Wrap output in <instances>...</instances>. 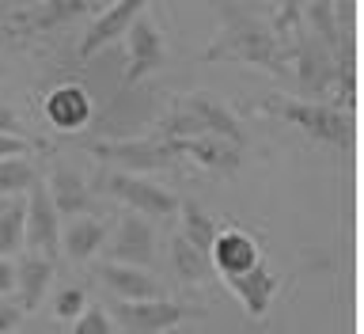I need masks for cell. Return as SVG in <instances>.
<instances>
[{
	"instance_id": "obj_31",
	"label": "cell",
	"mask_w": 364,
	"mask_h": 334,
	"mask_svg": "<svg viewBox=\"0 0 364 334\" xmlns=\"http://www.w3.org/2000/svg\"><path fill=\"white\" fill-rule=\"evenodd\" d=\"M4 156H27V141H23V137L0 133V160H4Z\"/></svg>"
},
{
	"instance_id": "obj_19",
	"label": "cell",
	"mask_w": 364,
	"mask_h": 334,
	"mask_svg": "<svg viewBox=\"0 0 364 334\" xmlns=\"http://www.w3.org/2000/svg\"><path fill=\"white\" fill-rule=\"evenodd\" d=\"M102 244H107V224H102L99 216H87V213L68 216L65 236H61V247H65L68 262L84 266L87 259H95L99 251H102Z\"/></svg>"
},
{
	"instance_id": "obj_12",
	"label": "cell",
	"mask_w": 364,
	"mask_h": 334,
	"mask_svg": "<svg viewBox=\"0 0 364 334\" xmlns=\"http://www.w3.org/2000/svg\"><path fill=\"white\" fill-rule=\"evenodd\" d=\"M129 38V68H125V84H141L148 73L164 65V34L148 16H136L133 27L125 31Z\"/></svg>"
},
{
	"instance_id": "obj_8",
	"label": "cell",
	"mask_w": 364,
	"mask_h": 334,
	"mask_svg": "<svg viewBox=\"0 0 364 334\" xmlns=\"http://www.w3.org/2000/svg\"><path fill=\"white\" fill-rule=\"evenodd\" d=\"M23 247L31 255L57 262L61 259V213L46 190V182H34L27 198V221H23Z\"/></svg>"
},
{
	"instance_id": "obj_28",
	"label": "cell",
	"mask_w": 364,
	"mask_h": 334,
	"mask_svg": "<svg viewBox=\"0 0 364 334\" xmlns=\"http://www.w3.org/2000/svg\"><path fill=\"white\" fill-rule=\"evenodd\" d=\"M23 308H19V301L16 296H0V334H11L19 323H23Z\"/></svg>"
},
{
	"instance_id": "obj_25",
	"label": "cell",
	"mask_w": 364,
	"mask_h": 334,
	"mask_svg": "<svg viewBox=\"0 0 364 334\" xmlns=\"http://www.w3.org/2000/svg\"><path fill=\"white\" fill-rule=\"evenodd\" d=\"M38 182V171L27 156H4L0 160V198H19L31 194V187Z\"/></svg>"
},
{
	"instance_id": "obj_10",
	"label": "cell",
	"mask_w": 364,
	"mask_h": 334,
	"mask_svg": "<svg viewBox=\"0 0 364 334\" xmlns=\"http://www.w3.org/2000/svg\"><path fill=\"white\" fill-rule=\"evenodd\" d=\"M156 251V228L152 216L125 209L118 221V232H114L110 244V262H125V266H148Z\"/></svg>"
},
{
	"instance_id": "obj_22",
	"label": "cell",
	"mask_w": 364,
	"mask_h": 334,
	"mask_svg": "<svg viewBox=\"0 0 364 334\" xmlns=\"http://www.w3.org/2000/svg\"><path fill=\"white\" fill-rule=\"evenodd\" d=\"M178 213H182L178 236H182V239H190V244L198 247V251H205V255H209L213 239H216V232H220V221H216L213 213H205L198 202H182V205H178Z\"/></svg>"
},
{
	"instance_id": "obj_18",
	"label": "cell",
	"mask_w": 364,
	"mask_h": 334,
	"mask_svg": "<svg viewBox=\"0 0 364 334\" xmlns=\"http://www.w3.org/2000/svg\"><path fill=\"white\" fill-rule=\"evenodd\" d=\"M53 273H57V262L50 259H42V255H31L27 251V259H19L16 262V301L23 312H38L42 301H46V289L53 285Z\"/></svg>"
},
{
	"instance_id": "obj_5",
	"label": "cell",
	"mask_w": 364,
	"mask_h": 334,
	"mask_svg": "<svg viewBox=\"0 0 364 334\" xmlns=\"http://www.w3.org/2000/svg\"><path fill=\"white\" fill-rule=\"evenodd\" d=\"M190 315H198V308L175 304V301H114L110 304V319L122 334H167L182 327Z\"/></svg>"
},
{
	"instance_id": "obj_32",
	"label": "cell",
	"mask_w": 364,
	"mask_h": 334,
	"mask_svg": "<svg viewBox=\"0 0 364 334\" xmlns=\"http://www.w3.org/2000/svg\"><path fill=\"white\" fill-rule=\"evenodd\" d=\"M23 334H57L53 327H31V330H23Z\"/></svg>"
},
{
	"instance_id": "obj_30",
	"label": "cell",
	"mask_w": 364,
	"mask_h": 334,
	"mask_svg": "<svg viewBox=\"0 0 364 334\" xmlns=\"http://www.w3.org/2000/svg\"><path fill=\"white\" fill-rule=\"evenodd\" d=\"M11 293H16V262L0 259V296H11Z\"/></svg>"
},
{
	"instance_id": "obj_3",
	"label": "cell",
	"mask_w": 364,
	"mask_h": 334,
	"mask_svg": "<svg viewBox=\"0 0 364 334\" xmlns=\"http://www.w3.org/2000/svg\"><path fill=\"white\" fill-rule=\"evenodd\" d=\"M262 114H273V118L296 125L307 137H315L318 145L330 148H349L353 137H357V118L349 110L334 107V103H315V99H292V95H269L258 103Z\"/></svg>"
},
{
	"instance_id": "obj_1",
	"label": "cell",
	"mask_w": 364,
	"mask_h": 334,
	"mask_svg": "<svg viewBox=\"0 0 364 334\" xmlns=\"http://www.w3.org/2000/svg\"><path fill=\"white\" fill-rule=\"evenodd\" d=\"M205 61H243V65L269 68L273 76H292L289 50L277 42V34L255 16H239L232 4L224 8V27L205 50Z\"/></svg>"
},
{
	"instance_id": "obj_11",
	"label": "cell",
	"mask_w": 364,
	"mask_h": 334,
	"mask_svg": "<svg viewBox=\"0 0 364 334\" xmlns=\"http://www.w3.org/2000/svg\"><path fill=\"white\" fill-rule=\"evenodd\" d=\"M144 8H148V0H114L102 16H95L91 31L84 34V42H80V61H91L99 50H107L110 42H118L122 34L133 27V19L144 16Z\"/></svg>"
},
{
	"instance_id": "obj_21",
	"label": "cell",
	"mask_w": 364,
	"mask_h": 334,
	"mask_svg": "<svg viewBox=\"0 0 364 334\" xmlns=\"http://www.w3.org/2000/svg\"><path fill=\"white\" fill-rule=\"evenodd\" d=\"M171 270H175V278L186 281V285H201V281L213 278L209 255L198 251L190 239H182L178 232H175V239H171Z\"/></svg>"
},
{
	"instance_id": "obj_27",
	"label": "cell",
	"mask_w": 364,
	"mask_h": 334,
	"mask_svg": "<svg viewBox=\"0 0 364 334\" xmlns=\"http://www.w3.org/2000/svg\"><path fill=\"white\" fill-rule=\"evenodd\" d=\"M87 308V293L76 289V285H65V289H57V301H53V315L68 323V319H76L80 312Z\"/></svg>"
},
{
	"instance_id": "obj_7",
	"label": "cell",
	"mask_w": 364,
	"mask_h": 334,
	"mask_svg": "<svg viewBox=\"0 0 364 334\" xmlns=\"http://www.w3.org/2000/svg\"><path fill=\"white\" fill-rule=\"evenodd\" d=\"M102 187L107 194H114L118 202H125L133 213H144L152 221H164V216H175L182 198H175L167 187H159L148 175H129V171H107L102 175Z\"/></svg>"
},
{
	"instance_id": "obj_4",
	"label": "cell",
	"mask_w": 364,
	"mask_h": 334,
	"mask_svg": "<svg viewBox=\"0 0 364 334\" xmlns=\"http://www.w3.org/2000/svg\"><path fill=\"white\" fill-rule=\"evenodd\" d=\"M87 152L102 160L114 171H129V175H144V171H171L178 167V152L171 141L159 137H133V141H91Z\"/></svg>"
},
{
	"instance_id": "obj_15",
	"label": "cell",
	"mask_w": 364,
	"mask_h": 334,
	"mask_svg": "<svg viewBox=\"0 0 364 334\" xmlns=\"http://www.w3.org/2000/svg\"><path fill=\"white\" fill-rule=\"evenodd\" d=\"M224 285L239 296V304L247 308V315L250 319H266L269 312V304H273V296H277V273H273L269 266H250L243 273H232V278H224Z\"/></svg>"
},
{
	"instance_id": "obj_23",
	"label": "cell",
	"mask_w": 364,
	"mask_h": 334,
	"mask_svg": "<svg viewBox=\"0 0 364 334\" xmlns=\"http://www.w3.org/2000/svg\"><path fill=\"white\" fill-rule=\"evenodd\" d=\"M304 16H307L304 31H311L330 53H338L341 46H357V42H341V31H338V19H334V0H311V4L304 8Z\"/></svg>"
},
{
	"instance_id": "obj_9",
	"label": "cell",
	"mask_w": 364,
	"mask_h": 334,
	"mask_svg": "<svg viewBox=\"0 0 364 334\" xmlns=\"http://www.w3.org/2000/svg\"><path fill=\"white\" fill-rule=\"evenodd\" d=\"M84 11H87V0H42V4L11 11L0 31H4L8 38L23 42V38H34V34H46V31L61 27V23L84 16Z\"/></svg>"
},
{
	"instance_id": "obj_17",
	"label": "cell",
	"mask_w": 364,
	"mask_h": 334,
	"mask_svg": "<svg viewBox=\"0 0 364 334\" xmlns=\"http://www.w3.org/2000/svg\"><path fill=\"white\" fill-rule=\"evenodd\" d=\"M99 281L114 293V301H156V296H164V285H159L144 266L102 262V266H99Z\"/></svg>"
},
{
	"instance_id": "obj_35",
	"label": "cell",
	"mask_w": 364,
	"mask_h": 334,
	"mask_svg": "<svg viewBox=\"0 0 364 334\" xmlns=\"http://www.w3.org/2000/svg\"><path fill=\"white\" fill-rule=\"evenodd\" d=\"M239 4H247V0H239Z\"/></svg>"
},
{
	"instance_id": "obj_20",
	"label": "cell",
	"mask_w": 364,
	"mask_h": 334,
	"mask_svg": "<svg viewBox=\"0 0 364 334\" xmlns=\"http://www.w3.org/2000/svg\"><path fill=\"white\" fill-rule=\"evenodd\" d=\"M46 190H50V198H53V205H57V213H61V216H80V213L91 209V187L84 182V175H76L68 164L53 167Z\"/></svg>"
},
{
	"instance_id": "obj_36",
	"label": "cell",
	"mask_w": 364,
	"mask_h": 334,
	"mask_svg": "<svg viewBox=\"0 0 364 334\" xmlns=\"http://www.w3.org/2000/svg\"><path fill=\"white\" fill-rule=\"evenodd\" d=\"M273 4H277V0H273Z\"/></svg>"
},
{
	"instance_id": "obj_24",
	"label": "cell",
	"mask_w": 364,
	"mask_h": 334,
	"mask_svg": "<svg viewBox=\"0 0 364 334\" xmlns=\"http://www.w3.org/2000/svg\"><path fill=\"white\" fill-rule=\"evenodd\" d=\"M23 221H27V202L23 198L0 202V259H11L23 251Z\"/></svg>"
},
{
	"instance_id": "obj_14",
	"label": "cell",
	"mask_w": 364,
	"mask_h": 334,
	"mask_svg": "<svg viewBox=\"0 0 364 334\" xmlns=\"http://www.w3.org/2000/svg\"><path fill=\"white\" fill-rule=\"evenodd\" d=\"M209 262H213V270H220V278H232V273L258 266L262 255L250 232H243V228H220L209 247Z\"/></svg>"
},
{
	"instance_id": "obj_13",
	"label": "cell",
	"mask_w": 364,
	"mask_h": 334,
	"mask_svg": "<svg viewBox=\"0 0 364 334\" xmlns=\"http://www.w3.org/2000/svg\"><path fill=\"white\" fill-rule=\"evenodd\" d=\"M178 156L193 160L205 171H216V175H235L243 167V148L224 141V137H182V141H171Z\"/></svg>"
},
{
	"instance_id": "obj_16",
	"label": "cell",
	"mask_w": 364,
	"mask_h": 334,
	"mask_svg": "<svg viewBox=\"0 0 364 334\" xmlns=\"http://www.w3.org/2000/svg\"><path fill=\"white\" fill-rule=\"evenodd\" d=\"M91 110H95V103H91V95L80 84H61L46 95V118H50V125L61 133L84 130L91 122Z\"/></svg>"
},
{
	"instance_id": "obj_6",
	"label": "cell",
	"mask_w": 364,
	"mask_h": 334,
	"mask_svg": "<svg viewBox=\"0 0 364 334\" xmlns=\"http://www.w3.org/2000/svg\"><path fill=\"white\" fill-rule=\"evenodd\" d=\"M289 61H296V80H300V99L326 103L330 88H334V53L315 38L311 31H296V38L289 42Z\"/></svg>"
},
{
	"instance_id": "obj_2",
	"label": "cell",
	"mask_w": 364,
	"mask_h": 334,
	"mask_svg": "<svg viewBox=\"0 0 364 334\" xmlns=\"http://www.w3.org/2000/svg\"><path fill=\"white\" fill-rule=\"evenodd\" d=\"M224 137L243 148V125L232 114V107H224L220 99L205 95V91H190V95H178L167 107V114L156 122V137L159 141H182V137Z\"/></svg>"
},
{
	"instance_id": "obj_29",
	"label": "cell",
	"mask_w": 364,
	"mask_h": 334,
	"mask_svg": "<svg viewBox=\"0 0 364 334\" xmlns=\"http://www.w3.org/2000/svg\"><path fill=\"white\" fill-rule=\"evenodd\" d=\"M0 133H8V137H19L23 133V122H19V114L8 107V103H0Z\"/></svg>"
},
{
	"instance_id": "obj_33",
	"label": "cell",
	"mask_w": 364,
	"mask_h": 334,
	"mask_svg": "<svg viewBox=\"0 0 364 334\" xmlns=\"http://www.w3.org/2000/svg\"><path fill=\"white\" fill-rule=\"evenodd\" d=\"M31 4H42V0H31Z\"/></svg>"
},
{
	"instance_id": "obj_26",
	"label": "cell",
	"mask_w": 364,
	"mask_h": 334,
	"mask_svg": "<svg viewBox=\"0 0 364 334\" xmlns=\"http://www.w3.org/2000/svg\"><path fill=\"white\" fill-rule=\"evenodd\" d=\"M73 323H76L73 334H122L118 327H114L110 312H107V308H99V304H87L84 312L73 319Z\"/></svg>"
},
{
	"instance_id": "obj_34",
	"label": "cell",
	"mask_w": 364,
	"mask_h": 334,
	"mask_svg": "<svg viewBox=\"0 0 364 334\" xmlns=\"http://www.w3.org/2000/svg\"><path fill=\"white\" fill-rule=\"evenodd\" d=\"M209 4H220V0H209Z\"/></svg>"
}]
</instances>
